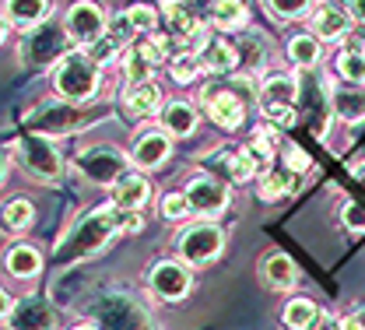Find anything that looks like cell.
<instances>
[{"instance_id":"obj_1","label":"cell","mask_w":365,"mask_h":330,"mask_svg":"<svg viewBox=\"0 0 365 330\" xmlns=\"http://www.w3.org/2000/svg\"><path fill=\"white\" fill-rule=\"evenodd\" d=\"M120 218H123V211L116 204H102V207H91L88 215H81L67 229V236L56 242V264L67 267V264H78V260H88L95 253H102L113 242V236L123 232Z\"/></svg>"},{"instance_id":"obj_2","label":"cell","mask_w":365,"mask_h":330,"mask_svg":"<svg viewBox=\"0 0 365 330\" xmlns=\"http://www.w3.org/2000/svg\"><path fill=\"white\" fill-rule=\"evenodd\" d=\"M200 105L207 109L211 123L222 127V130H239L246 113L253 105H260V85L253 78H232V81H222V85H207L200 92Z\"/></svg>"},{"instance_id":"obj_3","label":"cell","mask_w":365,"mask_h":330,"mask_svg":"<svg viewBox=\"0 0 365 330\" xmlns=\"http://www.w3.org/2000/svg\"><path fill=\"white\" fill-rule=\"evenodd\" d=\"M49 85L56 98H67V102H78L85 105L91 102L98 88H102V67L91 60L85 49H71L49 74Z\"/></svg>"},{"instance_id":"obj_4","label":"cell","mask_w":365,"mask_h":330,"mask_svg":"<svg viewBox=\"0 0 365 330\" xmlns=\"http://www.w3.org/2000/svg\"><path fill=\"white\" fill-rule=\"evenodd\" d=\"M106 113H91L78 102H67V98H53V102H43L36 105V113L29 116V127L36 134H46V138H71L78 130H85L91 123H98Z\"/></svg>"},{"instance_id":"obj_5","label":"cell","mask_w":365,"mask_h":330,"mask_svg":"<svg viewBox=\"0 0 365 330\" xmlns=\"http://www.w3.org/2000/svg\"><path fill=\"white\" fill-rule=\"evenodd\" d=\"M71 36H67V29H63V21H56V18H46L43 25H36V29H29L25 36H21V63L25 67H56L67 53H71Z\"/></svg>"},{"instance_id":"obj_6","label":"cell","mask_w":365,"mask_h":330,"mask_svg":"<svg viewBox=\"0 0 365 330\" xmlns=\"http://www.w3.org/2000/svg\"><path fill=\"white\" fill-rule=\"evenodd\" d=\"M18 165L25 169V176H32L36 183H60L63 180V151L56 148V138H46L29 130L21 141H18Z\"/></svg>"},{"instance_id":"obj_7","label":"cell","mask_w":365,"mask_h":330,"mask_svg":"<svg viewBox=\"0 0 365 330\" xmlns=\"http://www.w3.org/2000/svg\"><path fill=\"white\" fill-rule=\"evenodd\" d=\"M130 155H123L120 148H113V144H91L85 148L81 155H78V172H81V180H88L95 187H113L130 165Z\"/></svg>"},{"instance_id":"obj_8","label":"cell","mask_w":365,"mask_h":330,"mask_svg":"<svg viewBox=\"0 0 365 330\" xmlns=\"http://www.w3.org/2000/svg\"><path fill=\"white\" fill-rule=\"evenodd\" d=\"M176 249H180V260L190 267H204L211 260L222 257L225 249V232L215 225V222H197V225H186L176 239Z\"/></svg>"},{"instance_id":"obj_9","label":"cell","mask_w":365,"mask_h":330,"mask_svg":"<svg viewBox=\"0 0 365 330\" xmlns=\"http://www.w3.org/2000/svg\"><path fill=\"white\" fill-rule=\"evenodd\" d=\"M63 29H67V36H71L74 46L88 49L91 43H98L106 36L109 21H106V14H102V7L95 0H78V4H71L63 11Z\"/></svg>"},{"instance_id":"obj_10","label":"cell","mask_w":365,"mask_h":330,"mask_svg":"<svg viewBox=\"0 0 365 330\" xmlns=\"http://www.w3.org/2000/svg\"><path fill=\"white\" fill-rule=\"evenodd\" d=\"M95 320H98L102 330H144L148 327L144 309L137 306L134 299H127V295H106L95 306Z\"/></svg>"},{"instance_id":"obj_11","label":"cell","mask_w":365,"mask_h":330,"mask_svg":"<svg viewBox=\"0 0 365 330\" xmlns=\"http://www.w3.org/2000/svg\"><path fill=\"white\" fill-rule=\"evenodd\" d=\"M148 284H151V292H155L158 299L180 302V299L190 295L193 278H190V267H186L182 260H158V264L151 267V274H148Z\"/></svg>"},{"instance_id":"obj_12","label":"cell","mask_w":365,"mask_h":330,"mask_svg":"<svg viewBox=\"0 0 365 330\" xmlns=\"http://www.w3.org/2000/svg\"><path fill=\"white\" fill-rule=\"evenodd\" d=\"M182 193L190 197V207H193V215H200V218H215V215H222L228 207V187L222 180L207 176V172L193 176Z\"/></svg>"},{"instance_id":"obj_13","label":"cell","mask_w":365,"mask_h":330,"mask_svg":"<svg viewBox=\"0 0 365 330\" xmlns=\"http://www.w3.org/2000/svg\"><path fill=\"white\" fill-rule=\"evenodd\" d=\"M169 155H173V138L162 127L158 130H140L134 148H130V165L140 169V172H155L169 162Z\"/></svg>"},{"instance_id":"obj_14","label":"cell","mask_w":365,"mask_h":330,"mask_svg":"<svg viewBox=\"0 0 365 330\" xmlns=\"http://www.w3.org/2000/svg\"><path fill=\"white\" fill-rule=\"evenodd\" d=\"M11 330H56V309L39 299V295H25L14 302L11 316H7Z\"/></svg>"},{"instance_id":"obj_15","label":"cell","mask_w":365,"mask_h":330,"mask_svg":"<svg viewBox=\"0 0 365 330\" xmlns=\"http://www.w3.org/2000/svg\"><path fill=\"white\" fill-rule=\"evenodd\" d=\"M109 204H116L120 211H140V207H148V200H151V183H148V176L140 172V169H127L113 187H109Z\"/></svg>"},{"instance_id":"obj_16","label":"cell","mask_w":365,"mask_h":330,"mask_svg":"<svg viewBox=\"0 0 365 330\" xmlns=\"http://www.w3.org/2000/svg\"><path fill=\"white\" fill-rule=\"evenodd\" d=\"M309 29L319 43H341L348 32H351V14L344 7H334V4H319L309 18Z\"/></svg>"},{"instance_id":"obj_17","label":"cell","mask_w":365,"mask_h":330,"mask_svg":"<svg viewBox=\"0 0 365 330\" xmlns=\"http://www.w3.org/2000/svg\"><path fill=\"white\" fill-rule=\"evenodd\" d=\"M330 109H334V116L344 120V123H362L365 120V85H351V81L330 85Z\"/></svg>"},{"instance_id":"obj_18","label":"cell","mask_w":365,"mask_h":330,"mask_svg":"<svg viewBox=\"0 0 365 330\" xmlns=\"http://www.w3.org/2000/svg\"><path fill=\"white\" fill-rule=\"evenodd\" d=\"M158 123H162V130L169 138H190L197 130V123H200V113H197V105H190L182 98H173V102H165L158 109Z\"/></svg>"},{"instance_id":"obj_19","label":"cell","mask_w":365,"mask_h":330,"mask_svg":"<svg viewBox=\"0 0 365 330\" xmlns=\"http://www.w3.org/2000/svg\"><path fill=\"white\" fill-rule=\"evenodd\" d=\"M4 14L11 21V29H36L46 18H53V4L49 0H4Z\"/></svg>"},{"instance_id":"obj_20","label":"cell","mask_w":365,"mask_h":330,"mask_svg":"<svg viewBox=\"0 0 365 330\" xmlns=\"http://www.w3.org/2000/svg\"><path fill=\"white\" fill-rule=\"evenodd\" d=\"M260 278L274 292H288V288L299 284V267H295V260L288 253H267L260 260Z\"/></svg>"},{"instance_id":"obj_21","label":"cell","mask_w":365,"mask_h":330,"mask_svg":"<svg viewBox=\"0 0 365 330\" xmlns=\"http://www.w3.org/2000/svg\"><path fill=\"white\" fill-rule=\"evenodd\" d=\"M4 267H7L11 278L32 282V278H39V271H43V253H39V246H32V242H14V246L7 249Z\"/></svg>"},{"instance_id":"obj_22","label":"cell","mask_w":365,"mask_h":330,"mask_svg":"<svg viewBox=\"0 0 365 330\" xmlns=\"http://www.w3.org/2000/svg\"><path fill=\"white\" fill-rule=\"evenodd\" d=\"M299 78L292 74H267L260 81V109H274V105H295L299 102Z\"/></svg>"},{"instance_id":"obj_23","label":"cell","mask_w":365,"mask_h":330,"mask_svg":"<svg viewBox=\"0 0 365 330\" xmlns=\"http://www.w3.org/2000/svg\"><path fill=\"white\" fill-rule=\"evenodd\" d=\"M200 60H204V71L207 74H232L239 67V46H232L225 39H207L200 49Z\"/></svg>"},{"instance_id":"obj_24","label":"cell","mask_w":365,"mask_h":330,"mask_svg":"<svg viewBox=\"0 0 365 330\" xmlns=\"http://www.w3.org/2000/svg\"><path fill=\"white\" fill-rule=\"evenodd\" d=\"M36 225V207L32 200L25 197H11L4 207H0V232H11V236H21Z\"/></svg>"},{"instance_id":"obj_25","label":"cell","mask_w":365,"mask_h":330,"mask_svg":"<svg viewBox=\"0 0 365 330\" xmlns=\"http://www.w3.org/2000/svg\"><path fill=\"white\" fill-rule=\"evenodd\" d=\"M207 18H211V25H215L218 32H239V29H246L250 11H246L242 0H211Z\"/></svg>"},{"instance_id":"obj_26","label":"cell","mask_w":365,"mask_h":330,"mask_svg":"<svg viewBox=\"0 0 365 330\" xmlns=\"http://www.w3.org/2000/svg\"><path fill=\"white\" fill-rule=\"evenodd\" d=\"M123 109L130 113V116H155L158 109H162V92H158V85L155 81H144V85H130L127 95H123Z\"/></svg>"},{"instance_id":"obj_27","label":"cell","mask_w":365,"mask_h":330,"mask_svg":"<svg viewBox=\"0 0 365 330\" xmlns=\"http://www.w3.org/2000/svg\"><path fill=\"white\" fill-rule=\"evenodd\" d=\"M295 187H299V172H292L288 165H271V169H264V176H260V197H264V200L292 197Z\"/></svg>"},{"instance_id":"obj_28","label":"cell","mask_w":365,"mask_h":330,"mask_svg":"<svg viewBox=\"0 0 365 330\" xmlns=\"http://www.w3.org/2000/svg\"><path fill=\"white\" fill-rule=\"evenodd\" d=\"M288 60H292L299 71H313L319 63V39L313 32L292 36V39H288Z\"/></svg>"},{"instance_id":"obj_29","label":"cell","mask_w":365,"mask_h":330,"mask_svg":"<svg viewBox=\"0 0 365 330\" xmlns=\"http://www.w3.org/2000/svg\"><path fill=\"white\" fill-rule=\"evenodd\" d=\"M319 324V306L313 299H292L284 306V327L288 330H313Z\"/></svg>"},{"instance_id":"obj_30","label":"cell","mask_w":365,"mask_h":330,"mask_svg":"<svg viewBox=\"0 0 365 330\" xmlns=\"http://www.w3.org/2000/svg\"><path fill=\"white\" fill-rule=\"evenodd\" d=\"M155 67H158V63H155V60H151L140 46L123 49V74H127V81H130V85H144V81H151Z\"/></svg>"},{"instance_id":"obj_31","label":"cell","mask_w":365,"mask_h":330,"mask_svg":"<svg viewBox=\"0 0 365 330\" xmlns=\"http://www.w3.org/2000/svg\"><path fill=\"white\" fill-rule=\"evenodd\" d=\"M169 74H173V81H176V85H193V81L204 74V60H200V53H193V49H180V53L169 60Z\"/></svg>"},{"instance_id":"obj_32","label":"cell","mask_w":365,"mask_h":330,"mask_svg":"<svg viewBox=\"0 0 365 330\" xmlns=\"http://www.w3.org/2000/svg\"><path fill=\"white\" fill-rule=\"evenodd\" d=\"M222 162H225V176L232 183H250V180L260 172L257 162L246 155V148H242V151H228V155H222Z\"/></svg>"},{"instance_id":"obj_33","label":"cell","mask_w":365,"mask_h":330,"mask_svg":"<svg viewBox=\"0 0 365 330\" xmlns=\"http://www.w3.org/2000/svg\"><path fill=\"white\" fill-rule=\"evenodd\" d=\"M337 74L351 85H365V49L362 46H351L344 49L337 56Z\"/></svg>"},{"instance_id":"obj_34","label":"cell","mask_w":365,"mask_h":330,"mask_svg":"<svg viewBox=\"0 0 365 330\" xmlns=\"http://www.w3.org/2000/svg\"><path fill=\"white\" fill-rule=\"evenodd\" d=\"M264 7L277 21H299L313 11V0H264Z\"/></svg>"},{"instance_id":"obj_35","label":"cell","mask_w":365,"mask_h":330,"mask_svg":"<svg viewBox=\"0 0 365 330\" xmlns=\"http://www.w3.org/2000/svg\"><path fill=\"white\" fill-rule=\"evenodd\" d=\"M127 14H130V21H134L137 32H144V36L158 32V7H151V4H134V7H127Z\"/></svg>"},{"instance_id":"obj_36","label":"cell","mask_w":365,"mask_h":330,"mask_svg":"<svg viewBox=\"0 0 365 330\" xmlns=\"http://www.w3.org/2000/svg\"><path fill=\"white\" fill-rule=\"evenodd\" d=\"M106 32H109V36H113V39H116V43H120L123 49L130 46V43H134V36H137V29H134V21H130V14H127V11L113 14V18H109V29H106Z\"/></svg>"},{"instance_id":"obj_37","label":"cell","mask_w":365,"mask_h":330,"mask_svg":"<svg viewBox=\"0 0 365 330\" xmlns=\"http://www.w3.org/2000/svg\"><path fill=\"white\" fill-rule=\"evenodd\" d=\"M120 49H123V46H120V43H116V39H113V36L106 32V36H102L98 43H91L85 53H88V56L95 60V63H98V67H106V63H113V60L120 56Z\"/></svg>"},{"instance_id":"obj_38","label":"cell","mask_w":365,"mask_h":330,"mask_svg":"<svg viewBox=\"0 0 365 330\" xmlns=\"http://www.w3.org/2000/svg\"><path fill=\"white\" fill-rule=\"evenodd\" d=\"M190 211H193V207H190V197H186V193H165V197H162V218H165V222H182Z\"/></svg>"},{"instance_id":"obj_39","label":"cell","mask_w":365,"mask_h":330,"mask_svg":"<svg viewBox=\"0 0 365 330\" xmlns=\"http://www.w3.org/2000/svg\"><path fill=\"white\" fill-rule=\"evenodd\" d=\"M239 56L246 60V67H264V39L250 32V36L239 43Z\"/></svg>"},{"instance_id":"obj_40","label":"cell","mask_w":365,"mask_h":330,"mask_svg":"<svg viewBox=\"0 0 365 330\" xmlns=\"http://www.w3.org/2000/svg\"><path fill=\"white\" fill-rule=\"evenodd\" d=\"M281 158H284L281 165H288L292 172H306V169L313 165V162H309V155H306L299 144H284V148H281Z\"/></svg>"},{"instance_id":"obj_41","label":"cell","mask_w":365,"mask_h":330,"mask_svg":"<svg viewBox=\"0 0 365 330\" xmlns=\"http://www.w3.org/2000/svg\"><path fill=\"white\" fill-rule=\"evenodd\" d=\"M260 113H264V120L274 123V127H295V120H299L295 105H274V109H260Z\"/></svg>"},{"instance_id":"obj_42","label":"cell","mask_w":365,"mask_h":330,"mask_svg":"<svg viewBox=\"0 0 365 330\" xmlns=\"http://www.w3.org/2000/svg\"><path fill=\"white\" fill-rule=\"evenodd\" d=\"M341 222H344L351 232H365V207L355 204V200H348V204L341 207Z\"/></svg>"},{"instance_id":"obj_43","label":"cell","mask_w":365,"mask_h":330,"mask_svg":"<svg viewBox=\"0 0 365 330\" xmlns=\"http://www.w3.org/2000/svg\"><path fill=\"white\" fill-rule=\"evenodd\" d=\"M120 225H123V232H140V225H144V218H140V211H123V218H120Z\"/></svg>"},{"instance_id":"obj_44","label":"cell","mask_w":365,"mask_h":330,"mask_svg":"<svg viewBox=\"0 0 365 330\" xmlns=\"http://www.w3.org/2000/svg\"><path fill=\"white\" fill-rule=\"evenodd\" d=\"M348 14L355 25H365V0H348Z\"/></svg>"},{"instance_id":"obj_45","label":"cell","mask_w":365,"mask_h":330,"mask_svg":"<svg viewBox=\"0 0 365 330\" xmlns=\"http://www.w3.org/2000/svg\"><path fill=\"white\" fill-rule=\"evenodd\" d=\"M11 309H14V299H11V295L4 292V284H0V320H7Z\"/></svg>"},{"instance_id":"obj_46","label":"cell","mask_w":365,"mask_h":330,"mask_svg":"<svg viewBox=\"0 0 365 330\" xmlns=\"http://www.w3.org/2000/svg\"><path fill=\"white\" fill-rule=\"evenodd\" d=\"M7 36H11V21H7V14L0 11V46L7 43Z\"/></svg>"},{"instance_id":"obj_47","label":"cell","mask_w":365,"mask_h":330,"mask_svg":"<svg viewBox=\"0 0 365 330\" xmlns=\"http://www.w3.org/2000/svg\"><path fill=\"white\" fill-rule=\"evenodd\" d=\"M351 176H355V180H359V183H362V187H365V162H359V165L351 169Z\"/></svg>"},{"instance_id":"obj_48","label":"cell","mask_w":365,"mask_h":330,"mask_svg":"<svg viewBox=\"0 0 365 330\" xmlns=\"http://www.w3.org/2000/svg\"><path fill=\"white\" fill-rule=\"evenodd\" d=\"M351 320L359 324V330H365V306H362V309H355V313H351Z\"/></svg>"},{"instance_id":"obj_49","label":"cell","mask_w":365,"mask_h":330,"mask_svg":"<svg viewBox=\"0 0 365 330\" xmlns=\"http://www.w3.org/2000/svg\"><path fill=\"white\" fill-rule=\"evenodd\" d=\"M341 330H359V324H355V320L348 316V320H341Z\"/></svg>"},{"instance_id":"obj_50","label":"cell","mask_w":365,"mask_h":330,"mask_svg":"<svg viewBox=\"0 0 365 330\" xmlns=\"http://www.w3.org/2000/svg\"><path fill=\"white\" fill-rule=\"evenodd\" d=\"M4 180H7V158L0 155V183H4Z\"/></svg>"},{"instance_id":"obj_51","label":"cell","mask_w":365,"mask_h":330,"mask_svg":"<svg viewBox=\"0 0 365 330\" xmlns=\"http://www.w3.org/2000/svg\"><path fill=\"white\" fill-rule=\"evenodd\" d=\"M74 330H102V327H98V324H78Z\"/></svg>"},{"instance_id":"obj_52","label":"cell","mask_w":365,"mask_h":330,"mask_svg":"<svg viewBox=\"0 0 365 330\" xmlns=\"http://www.w3.org/2000/svg\"><path fill=\"white\" fill-rule=\"evenodd\" d=\"M186 4H190V7H197V4H211V0H186Z\"/></svg>"}]
</instances>
